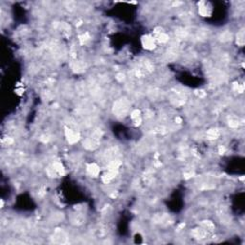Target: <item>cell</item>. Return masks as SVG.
I'll list each match as a JSON object with an SVG mask.
<instances>
[{
	"label": "cell",
	"mask_w": 245,
	"mask_h": 245,
	"mask_svg": "<svg viewBox=\"0 0 245 245\" xmlns=\"http://www.w3.org/2000/svg\"><path fill=\"white\" fill-rule=\"evenodd\" d=\"M130 108V103L127 98H121L113 105V113L118 118H124L127 115Z\"/></svg>",
	"instance_id": "6da1fadb"
},
{
	"label": "cell",
	"mask_w": 245,
	"mask_h": 245,
	"mask_svg": "<svg viewBox=\"0 0 245 245\" xmlns=\"http://www.w3.org/2000/svg\"><path fill=\"white\" fill-rule=\"evenodd\" d=\"M52 240L54 243L64 244L68 241V236L62 229H57L52 236Z\"/></svg>",
	"instance_id": "7a4b0ae2"
},
{
	"label": "cell",
	"mask_w": 245,
	"mask_h": 245,
	"mask_svg": "<svg viewBox=\"0 0 245 245\" xmlns=\"http://www.w3.org/2000/svg\"><path fill=\"white\" fill-rule=\"evenodd\" d=\"M142 45L145 49L153 50L156 47V38H154L152 36L146 35L142 38Z\"/></svg>",
	"instance_id": "3957f363"
},
{
	"label": "cell",
	"mask_w": 245,
	"mask_h": 245,
	"mask_svg": "<svg viewBox=\"0 0 245 245\" xmlns=\"http://www.w3.org/2000/svg\"><path fill=\"white\" fill-rule=\"evenodd\" d=\"M65 137L67 139L69 144H75L80 140L81 135L79 132H77L71 128L65 127Z\"/></svg>",
	"instance_id": "277c9868"
},
{
	"label": "cell",
	"mask_w": 245,
	"mask_h": 245,
	"mask_svg": "<svg viewBox=\"0 0 245 245\" xmlns=\"http://www.w3.org/2000/svg\"><path fill=\"white\" fill-rule=\"evenodd\" d=\"M99 142H100L99 140H97V139H95V138H93V137L88 138V139H86V140L83 142V147H84L85 149H89V150H94L95 149L98 148V146H99Z\"/></svg>",
	"instance_id": "5b68a950"
},
{
	"label": "cell",
	"mask_w": 245,
	"mask_h": 245,
	"mask_svg": "<svg viewBox=\"0 0 245 245\" xmlns=\"http://www.w3.org/2000/svg\"><path fill=\"white\" fill-rule=\"evenodd\" d=\"M87 172L89 175H91L93 177H96L99 175L100 173V168H99V166L95 163H90V164H88L87 165Z\"/></svg>",
	"instance_id": "8992f818"
},
{
	"label": "cell",
	"mask_w": 245,
	"mask_h": 245,
	"mask_svg": "<svg viewBox=\"0 0 245 245\" xmlns=\"http://www.w3.org/2000/svg\"><path fill=\"white\" fill-rule=\"evenodd\" d=\"M198 13L202 16H210L211 15V9L208 7V5L205 2L198 3Z\"/></svg>",
	"instance_id": "52a82bcc"
},
{
	"label": "cell",
	"mask_w": 245,
	"mask_h": 245,
	"mask_svg": "<svg viewBox=\"0 0 245 245\" xmlns=\"http://www.w3.org/2000/svg\"><path fill=\"white\" fill-rule=\"evenodd\" d=\"M193 236L196 239H203L207 236V231L204 228H202V227L201 228L194 229V231H193Z\"/></svg>",
	"instance_id": "ba28073f"
},
{
	"label": "cell",
	"mask_w": 245,
	"mask_h": 245,
	"mask_svg": "<svg viewBox=\"0 0 245 245\" xmlns=\"http://www.w3.org/2000/svg\"><path fill=\"white\" fill-rule=\"evenodd\" d=\"M130 117L132 119V122H134L135 126H139L142 122V118H141V112L138 109H134L130 113Z\"/></svg>",
	"instance_id": "9c48e42d"
},
{
	"label": "cell",
	"mask_w": 245,
	"mask_h": 245,
	"mask_svg": "<svg viewBox=\"0 0 245 245\" xmlns=\"http://www.w3.org/2000/svg\"><path fill=\"white\" fill-rule=\"evenodd\" d=\"M219 135H220V132L216 128H211L206 133V137L209 140H216L219 137Z\"/></svg>",
	"instance_id": "30bf717a"
},
{
	"label": "cell",
	"mask_w": 245,
	"mask_h": 245,
	"mask_svg": "<svg viewBox=\"0 0 245 245\" xmlns=\"http://www.w3.org/2000/svg\"><path fill=\"white\" fill-rule=\"evenodd\" d=\"M52 167H53V169L55 170V172H56V173H57L58 176H62V175H64V173H65V170H64V168H63V166L61 165V163H60V162H56V163H54V164L52 165Z\"/></svg>",
	"instance_id": "8fae6325"
},
{
	"label": "cell",
	"mask_w": 245,
	"mask_h": 245,
	"mask_svg": "<svg viewBox=\"0 0 245 245\" xmlns=\"http://www.w3.org/2000/svg\"><path fill=\"white\" fill-rule=\"evenodd\" d=\"M241 124H242L241 121L238 118H237V117H234L233 116V117H230L229 120H228V125H229V127H231L233 128L238 127Z\"/></svg>",
	"instance_id": "7c38bea8"
},
{
	"label": "cell",
	"mask_w": 245,
	"mask_h": 245,
	"mask_svg": "<svg viewBox=\"0 0 245 245\" xmlns=\"http://www.w3.org/2000/svg\"><path fill=\"white\" fill-rule=\"evenodd\" d=\"M117 173L118 172H111V171H107V172L106 173H105L104 174V176H103V181L105 182V183H109L111 180L112 179H114L115 178V176L117 175Z\"/></svg>",
	"instance_id": "4fadbf2b"
},
{
	"label": "cell",
	"mask_w": 245,
	"mask_h": 245,
	"mask_svg": "<svg viewBox=\"0 0 245 245\" xmlns=\"http://www.w3.org/2000/svg\"><path fill=\"white\" fill-rule=\"evenodd\" d=\"M72 68L75 72L80 73L85 70V64L82 61H75V63L73 64Z\"/></svg>",
	"instance_id": "5bb4252c"
},
{
	"label": "cell",
	"mask_w": 245,
	"mask_h": 245,
	"mask_svg": "<svg viewBox=\"0 0 245 245\" xmlns=\"http://www.w3.org/2000/svg\"><path fill=\"white\" fill-rule=\"evenodd\" d=\"M245 35H244V30H240L238 33V35H237V44L239 46H243L244 45V42H245Z\"/></svg>",
	"instance_id": "9a60e30c"
},
{
	"label": "cell",
	"mask_w": 245,
	"mask_h": 245,
	"mask_svg": "<svg viewBox=\"0 0 245 245\" xmlns=\"http://www.w3.org/2000/svg\"><path fill=\"white\" fill-rule=\"evenodd\" d=\"M201 226H202V228H204L207 232H212V231H214V229H215V225H214V223H213V222H212V221H210V220H204V221H202Z\"/></svg>",
	"instance_id": "2e32d148"
},
{
	"label": "cell",
	"mask_w": 245,
	"mask_h": 245,
	"mask_svg": "<svg viewBox=\"0 0 245 245\" xmlns=\"http://www.w3.org/2000/svg\"><path fill=\"white\" fill-rule=\"evenodd\" d=\"M231 39H232V34L230 32H224L220 36V40L222 42H228L231 41Z\"/></svg>",
	"instance_id": "e0dca14e"
},
{
	"label": "cell",
	"mask_w": 245,
	"mask_h": 245,
	"mask_svg": "<svg viewBox=\"0 0 245 245\" xmlns=\"http://www.w3.org/2000/svg\"><path fill=\"white\" fill-rule=\"evenodd\" d=\"M169 36L167 35V34H165L164 32H162L161 34H159V35H157V38H156V40H158L159 42H161V43H166V42H168L169 41Z\"/></svg>",
	"instance_id": "ac0fdd59"
},
{
	"label": "cell",
	"mask_w": 245,
	"mask_h": 245,
	"mask_svg": "<svg viewBox=\"0 0 245 245\" xmlns=\"http://www.w3.org/2000/svg\"><path fill=\"white\" fill-rule=\"evenodd\" d=\"M175 35L178 37V38H186L187 37V35H188V33H187V31L185 30V29H177L176 31H175Z\"/></svg>",
	"instance_id": "d6986e66"
},
{
	"label": "cell",
	"mask_w": 245,
	"mask_h": 245,
	"mask_svg": "<svg viewBox=\"0 0 245 245\" xmlns=\"http://www.w3.org/2000/svg\"><path fill=\"white\" fill-rule=\"evenodd\" d=\"M80 42L82 43V44H84L86 41H88L89 39H90V37H89V35H88V33H85V34H83V35H82L81 37H80Z\"/></svg>",
	"instance_id": "ffe728a7"
},
{
	"label": "cell",
	"mask_w": 245,
	"mask_h": 245,
	"mask_svg": "<svg viewBox=\"0 0 245 245\" xmlns=\"http://www.w3.org/2000/svg\"><path fill=\"white\" fill-rule=\"evenodd\" d=\"M234 89H235V90L237 92H238V93H242L243 90H244V86H243V84L235 83V84H234Z\"/></svg>",
	"instance_id": "44dd1931"
},
{
	"label": "cell",
	"mask_w": 245,
	"mask_h": 245,
	"mask_svg": "<svg viewBox=\"0 0 245 245\" xmlns=\"http://www.w3.org/2000/svg\"><path fill=\"white\" fill-rule=\"evenodd\" d=\"M196 94H197L198 97H201V98H203V97L206 95V93H205L203 90H197V91H196Z\"/></svg>",
	"instance_id": "7402d4cb"
},
{
	"label": "cell",
	"mask_w": 245,
	"mask_h": 245,
	"mask_svg": "<svg viewBox=\"0 0 245 245\" xmlns=\"http://www.w3.org/2000/svg\"><path fill=\"white\" fill-rule=\"evenodd\" d=\"M117 80L120 81V82H122V81L125 80V75L124 74H119V75H117Z\"/></svg>",
	"instance_id": "603a6c76"
},
{
	"label": "cell",
	"mask_w": 245,
	"mask_h": 245,
	"mask_svg": "<svg viewBox=\"0 0 245 245\" xmlns=\"http://www.w3.org/2000/svg\"><path fill=\"white\" fill-rule=\"evenodd\" d=\"M218 150H219V153H220V154H223V153L225 152V148H224V147H222V146H220V147L218 148Z\"/></svg>",
	"instance_id": "cb8c5ba5"
},
{
	"label": "cell",
	"mask_w": 245,
	"mask_h": 245,
	"mask_svg": "<svg viewBox=\"0 0 245 245\" xmlns=\"http://www.w3.org/2000/svg\"><path fill=\"white\" fill-rule=\"evenodd\" d=\"M175 122H177V124H181V122H182V120H181L180 118H176V119H175Z\"/></svg>",
	"instance_id": "d4e9b609"
},
{
	"label": "cell",
	"mask_w": 245,
	"mask_h": 245,
	"mask_svg": "<svg viewBox=\"0 0 245 245\" xmlns=\"http://www.w3.org/2000/svg\"><path fill=\"white\" fill-rule=\"evenodd\" d=\"M114 152H115V149H112V152H111V153H114ZM108 156H109V157H110V156H112V157H113V156H114V154H108Z\"/></svg>",
	"instance_id": "484cf974"
}]
</instances>
